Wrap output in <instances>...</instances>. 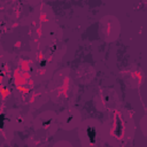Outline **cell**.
I'll return each mask as SVG.
<instances>
[{"mask_svg": "<svg viewBox=\"0 0 147 147\" xmlns=\"http://www.w3.org/2000/svg\"><path fill=\"white\" fill-rule=\"evenodd\" d=\"M99 129H100V126L96 122H94V121L85 122L82 125L80 132H79L82 144H85V145H88V146L95 145L96 140H98V136L101 134V131Z\"/></svg>", "mask_w": 147, "mask_h": 147, "instance_id": "obj_1", "label": "cell"}]
</instances>
